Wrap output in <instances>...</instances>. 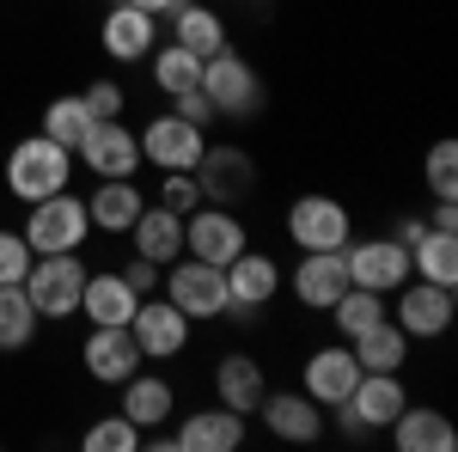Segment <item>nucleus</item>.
Here are the masks:
<instances>
[{"label": "nucleus", "mask_w": 458, "mask_h": 452, "mask_svg": "<svg viewBox=\"0 0 458 452\" xmlns=\"http://www.w3.org/2000/svg\"><path fill=\"white\" fill-rule=\"evenodd\" d=\"M73 177V153L62 147V141H49L43 129L37 135H25L13 153H6V190L31 209V202H43V196H55V190H68Z\"/></svg>", "instance_id": "nucleus-1"}, {"label": "nucleus", "mask_w": 458, "mask_h": 452, "mask_svg": "<svg viewBox=\"0 0 458 452\" xmlns=\"http://www.w3.org/2000/svg\"><path fill=\"white\" fill-rule=\"evenodd\" d=\"M159 294H165L190 324H208V318L233 312V300H226V269H220V263H202V257H177V263H165Z\"/></svg>", "instance_id": "nucleus-2"}, {"label": "nucleus", "mask_w": 458, "mask_h": 452, "mask_svg": "<svg viewBox=\"0 0 458 452\" xmlns=\"http://www.w3.org/2000/svg\"><path fill=\"white\" fill-rule=\"evenodd\" d=\"M202 92H208V105L226 116V123H245L263 110V80L250 68L239 49H214L208 62H202V80H196Z\"/></svg>", "instance_id": "nucleus-3"}, {"label": "nucleus", "mask_w": 458, "mask_h": 452, "mask_svg": "<svg viewBox=\"0 0 458 452\" xmlns=\"http://www.w3.org/2000/svg\"><path fill=\"white\" fill-rule=\"evenodd\" d=\"M86 263H80V251H49V257H31V269H25V294H31L37 318H73L80 312V287H86Z\"/></svg>", "instance_id": "nucleus-4"}, {"label": "nucleus", "mask_w": 458, "mask_h": 452, "mask_svg": "<svg viewBox=\"0 0 458 452\" xmlns=\"http://www.w3.org/2000/svg\"><path fill=\"white\" fill-rule=\"evenodd\" d=\"M25 244H31V257H49V251H80V244L92 239V214H86V202L80 196H68V190H55V196H43V202H31V214H25Z\"/></svg>", "instance_id": "nucleus-5"}, {"label": "nucleus", "mask_w": 458, "mask_h": 452, "mask_svg": "<svg viewBox=\"0 0 458 452\" xmlns=\"http://www.w3.org/2000/svg\"><path fill=\"white\" fill-rule=\"evenodd\" d=\"M73 159L92 177H135L141 172V135H135L123 116H98V123L86 129V141L73 147Z\"/></svg>", "instance_id": "nucleus-6"}, {"label": "nucleus", "mask_w": 458, "mask_h": 452, "mask_svg": "<svg viewBox=\"0 0 458 452\" xmlns=\"http://www.w3.org/2000/svg\"><path fill=\"white\" fill-rule=\"evenodd\" d=\"M453 287H434V281H403L397 287V306H391V324L410 337V343H434V337H446L453 330Z\"/></svg>", "instance_id": "nucleus-7"}, {"label": "nucleus", "mask_w": 458, "mask_h": 452, "mask_svg": "<svg viewBox=\"0 0 458 452\" xmlns=\"http://www.w3.org/2000/svg\"><path fill=\"white\" fill-rule=\"evenodd\" d=\"M287 239L300 244V251H343L354 239V220L349 209L336 202V196H293V209H287Z\"/></svg>", "instance_id": "nucleus-8"}, {"label": "nucleus", "mask_w": 458, "mask_h": 452, "mask_svg": "<svg viewBox=\"0 0 458 452\" xmlns=\"http://www.w3.org/2000/svg\"><path fill=\"white\" fill-rule=\"evenodd\" d=\"M403 404H410V391H403L397 373H360L354 391L336 404V410H343V422H349L354 434H386Z\"/></svg>", "instance_id": "nucleus-9"}, {"label": "nucleus", "mask_w": 458, "mask_h": 452, "mask_svg": "<svg viewBox=\"0 0 458 452\" xmlns=\"http://www.w3.org/2000/svg\"><path fill=\"white\" fill-rule=\"evenodd\" d=\"M202 147H208V129H196V123H183L177 110H165V116H153V123L141 129V166H159V172H196Z\"/></svg>", "instance_id": "nucleus-10"}, {"label": "nucleus", "mask_w": 458, "mask_h": 452, "mask_svg": "<svg viewBox=\"0 0 458 452\" xmlns=\"http://www.w3.org/2000/svg\"><path fill=\"white\" fill-rule=\"evenodd\" d=\"M250 244V233H245V220L233 209H196V214H183V257H202V263H233L239 251Z\"/></svg>", "instance_id": "nucleus-11"}, {"label": "nucleus", "mask_w": 458, "mask_h": 452, "mask_svg": "<svg viewBox=\"0 0 458 452\" xmlns=\"http://www.w3.org/2000/svg\"><path fill=\"white\" fill-rule=\"evenodd\" d=\"M129 337L141 348V361H177L190 348V318L177 312L165 294H147L135 306V318H129Z\"/></svg>", "instance_id": "nucleus-12"}, {"label": "nucleus", "mask_w": 458, "mask_h": 452, "mask_svg": "<svg viewBox=\"0 0 458 452\" xmlns=\"http://www.w3.org/2000/svg\"><path fill=\"white\" fill-rule=\"evenodd\" d=\"M343 263H349L354 287H373V294H397L410 281V251L397 239H360L343 244Z\"/></svg>", "instance_id": "nucleus-13"}, {"label": "nucleus", "mask_w": 458, "mask_h": 452, "mask_svg": "<svg viewBox=\"0 0 458 452\" xmlns=\"http://www.w3.org/2000/svg\"><path fill=\"white\" fill-rule=\"evenodd\" d=\"M282 294V269H276V257H263V251H239L233 263H226V300H233V312L226 318H257L269 300Z\"/></svg>", "instance_id": "nucleus-14"}, {"label": "nucleus", "mask_w": 458, "mask_h": 452, "mask_svg": "<svg viewBox=\"0 0 458 452\" xmlns=\"http://www.w3.org/2000/svg\"><path fill=\"white\" fill-rule=\"evenodd\" d=\"M343 287H349L343 251H300V263H293V300L306 312H330L343 300Z\"/></svg>", "instance_id": "nucleus-15"}, {"label": "nucleus", "mask_w": 458, "mask_h": 452, "mask_svg": "<svg viewBox=\"0 0 458 452\" xmlns=\"http://www.w3.org/2000/svg\"><path fill=\"white\" fill-rule=\"evenodd\" d=\"M80 361H86V373H92L98 385H123L129 373H141V348H135V337H129V324H92Z\"/></svg>", "instance_id": "nucleus-16"}, {"label": "nucleus", "mask_w": 458, "mask_h": 452, "mask_svg": "<svg viewBox=\"0 0 458 452\" xmlns=\"http://www.w3.org/2000/svg\"><path fill=\"white\" fill-rule=\"evenodd\" d=\"M172 447L177 452H233V447H245V416L226 410V404H214V410H190V416L177 422Z\"/></svg>", "instance_id": "nucleus-17"}, {"label": "nucleus", "mask_w": 458, "mask_h": 452, "mask_svg": "<svg viewBox=\"0 0 458 452\" xmlns=\"http://www.w3.org/2000/svg\"><path fill=\"white\" fill-rule=\"evenodd\" d=\"M196 183H202V202L233 209V202L250 190V153H245V147H202V159H196Z\"/></svg>", "instance_id": "nucleus-18"}, {"label": "nucleus", "mask_w": 458, "mask_h": 452, "mask_svg": "<svg viewBox=\"0 0 458 452\" xmlns=\"http://www.w3.org/2000/svg\"><path fill=\"white\" fill-rule=\"evenodd\" d=\"M354 380H360L354 348H318L312 361H306V373H300V391L312 397L318 410H336V404L354 391Z\"/></svg>", "instance_id": "nucleus-19"}, {"label": "nucleus", "mask_w": 458, "mask_h": 452, "mask_svg": "<svg viewBox=\"0 0 458 452\" xmlns=\"http://www.w3.org/2000/svg\"><path fill=\"white\" fill-rule=\"evenodd\" d=\"M257 416L263 428L276 434V440H293V447H312L318 434H324V410H318L306 391H263V404H257Z\"/></svg>", "instance_id": "nucleus-20"}, {"label": "nucleus", "mask_w": 458, "mask_h": 452, "mask_svg": "<svg viewBox=\"0 0 458 452\" xmlns=\"http://www.w3.org/2000/svg\"><path fill=\"white\" fill-rule=\"evenodd\" d=\"M98 43H105L110 62H141V55H153V43H159V19L141 13V6H116V0H110Z\"/></svg>", "instance_id": "nucleus-21"}, {"label": "nucleus", "mask_w": 458, "mask_h": 452, "mask_svg": "<svg viewBox=\"0 0 458 452\" xmlns=\"http://www.w3.org/2000/svg\"><path fill=\"white\" fill-rule=\"evenodd\" d=\"M386 434L397 452H453L458 447V428L446 422V410H428V404H403Z\"/></svg>", "instance_id": "nucleus-22"}, {"label": "nucleus", "mask_w": 458, "mask_h": 452, "mask_svg": "<svg viewBox=\"0 0 458 452\" xmlns=\"http://www.w3.org/2000/svg\"><path fill=\"white\" fill-rule=\"evenodd\" d=\"M129 239H135V257H147V263H177L183 257V214H172L165 202H147L141 214H135V226H129Z\"/></svg>", "instance_id": "nucleus-23"}, {"label": "nucleus", "mask_w": 458, "mask_h": 452, "mask_svg": "<svg viewBox=\"0 0 458 452\" xmlns=\"http://www.w3.org/2000/svg\"><path fill=\"white\" fill-rule=\"evenodd\" d=\"M147 209V196L135 190V177H98V190L86 196V214H92V233H129L135 214Z\"/></svg>", "instance_id": "nucleus-24"}, {"label": "nucleus", "mask_w": 458, "mask_h": 452, "mask_svg": "<svg viewBox=\"0 0 458 452\" xmlns=\"http://www.w3.org/2000/svg\"><path fill=\"white\" fill-rule=\"evenodd\" d=\"M123 416L135 422L141 434L165 428V422L177 416V391H172V380H159V373H129V380H123Z\"/></svg>", "instance_id": "nucleus-25"}, {"label": "nucleus", "mask_w": 458, "mask_h": 452, "mask_svg": "<svg viewBox=\"0 0 458 452\" xmlns=\"http://www.w3.org/2000/svg\"><path fill=\"white\" fill-rule=\"evenodd\" d=\"M263 367L250 361V354H220V367H214V397L226 404V410H239V416H257V404H263Z\"/></svg>", "instance_id": "nucleus-26"}, {"label": "nucleus", "mask_w": 458, "mask_h": 452, "mask_svg": "<svg viewBox=\"0 0 458 452\" xmlns=\"http://www.w3.org/2000/svg\"><path fill=\"white\" fill-rule=\"evenodd\" d=\"M141 306V294L123 281V269H105V276H86L80 287V312L92 318V324H129Z\"/></svg>", "instance_id": "nucleus-27"}, {"label": "nucleus", "mask_w": 458, "mask_h": 452, "mask_svg": "<svg viewBox=\"0 0 458 452\" xmlns=\"http://www.w3.org/2000/svg\"><path fill=\"white\" fill-rule=\"evenodd\" d=\"M410 276L434 281V287H453L458 281V233L453 226H428L422 239L410 244Z\"/></svg>", "instance_id": "nucleus-28"}, {"label": "nucleus", "mask_w": 458, "mask_h": 452, "mask_svg": "<svg viewBox=\"0 0 458 452\" xmlns=\"http://www.w3.org/2000/svg\"><path fill=\"white\" fill-rule=\"evenodd\" d=\"M165 19H172V43H183L190 55L208 62L214 49H226V19L208 13V6H196V0H183L177 13H165Z\"/></svg>", "instance_id": "nucleus-29"}, {"label": "nucleus", "mask_w": 458, "mask_h": 452, "mask_svg": "<svg viewBox=\"0 0 458 452\" xmlns=\"http://www.w3.org/2000/svg\"><path fill=\"white\" fill-rule=\"evenodd\" d=\"M354 361H360V373H397L403 361H410V337L391 324V318H379L373 330H360V337H349Z\"/></svg>", "instance_id": "nucleus-30"}, {"label": "nucleus", "mask_w": 458, "mask_h": 452, "mask_svg": "<svg viewBox=\"0 0 458 452\" xmlns=\"http://www.w3.org/2000/svg\"><path fill=\"white\" fill-rule=\"evenodd\" d=\"M37 306H31V294L19 287V281H0V348L13 354V348H31L37 337Z\"/></svg>", "instance_id": "nucleus-31"}, {"label": "nucleus", "mask_w": 458, "mask_h": 452, "mask_svg": "<svg viewBox=\"0 0 458 452\" xmlns=\"http://www.w3.org/2000/svg\"><path fill=\"white\" fill-rule=\"evenodd\" d=\"M202 80V55H190L183 43H153V86L177 98V92H190Z\"/></svg>", "instance_id": "nucleus-32"}, {"label": "nucleus", "mask_w": 458, "mask_h": 452, "mask_svg": "<svg viewBox=\"0 0 458 452\" xmlns=\"http://www.w3.org/2000/svg\"><path fill=\"white\" fill-rule=\"evenodd\" d=\"M330 318L343 324V337H360V330H373L379 318H391V306H386V294H373V287H343V300L330 306Z\"/></svg>", "instance_id": "nucleus-33"}, {"label": "nucleus", "mask_w": 458, "mask_h": 452, "mask_svg": "<svg viewBox=\"0 0 458 452\" xmlns=\"http://www.w3.org/2000/svg\"><path fill=\"white\" fill-rule=\"evenodd\" d=\"M92 123H98V116L86 110V98H80V92H68V98H49V110H43V135L62 141L68 153L86 141V129H92Z\"/></svg>", "instance_id": "nucleus-34"}, {"label": "nucleus", "mask_w": 458, "mask_h": 452, "mask_svg": "<svg viewBox=\"0 0 458 452\" xmlns=\"http://www.w3.org/2000/svg\"><path fill=\"white\" fill-rule=\"evenodd\" d=\"M141 440H147V434L123 416V410H116V416H105V422H92V428L80 434V447H86V452H135Z\"/></svg>", "instance_id": "nucleus-35"}, {"label": "nucleus", "mask_w": 458, "mask_h": 452, "mask_svg": "<svg viewBox=\"0 0 458 452\" xmlns=\"http://www.w3.org/2000/svg\"><path fill=\"white\" fill-rule=\"evenodd\" d=\"M428 190H434V202H453L458 196V147L453 141L428 147Z\"/></svg>", "instance_id": "nucleus-36"}, {"label": "nucleus", "mask_w": 458, "mask_h": 452, "mask_svg": "<svg viewBox=\"0 0 458 452\" xmlns=\"http://www.w3.org/2000/svg\"><path fill=\"white\" fill-rule=\"evenodd\" d=\"M159 202H165L172 214H196V209H202V183H196V172H165Z\"/></svg>", "instance_id": "nucleus-37"}, {"label": "nucleus", "mask_w": 458, "mask_h": 452, "mask_svg": "<svg viewBox=\"0 0 458 452\" xmlns=\"http://www.w3.org/2000/svg\"><path fill=\"white\" fill-rule=\"evenodd\" d=\"M25 269H31L25 233H0V281H25Z\"/></svg>", "instance_id": "nucleus-38"}, {"label": "nucleus", "mask_w": 458, "mask_h": 452, "mask_svg": "<svg viewBox=\"0 0 458 452\" xmlns=\"http://www.w3.org/2000/svg\"><path fill=\"white\" fill-rule=\"evenodd\" d=\"M172 110L183 116V123H196V129H208V123H220V110L208 105V92H202V86H190V92H177V98H172Z\"/></svg>", "instance_id": "nucleus-39"}, {"label": "nucleus", "mask_w": 458, "mask_h": 452, "mask_svg": "<svg viewBox=\"0 0 458 452\" xmlns=\"http://www.w3.org/2000/svg\"><path fill=\"white\" fill-rule=\"evenodd\" d=\"M80 98H86L92 116H123V86H116V80H92Z\"/></svg>", "instance_id": "nucleus-40"}, {"label": "nucleus", "mask_w": 458, "mask_h": 452, "mask_svg": "<svg viewBox=\"0 0 458 452\" xmlns=\"http://www.w3.org/2000/svg\"><path fill=\"white\" fill-rule=\"evenodd\" d=\"M159 276H165V269H159V263H147V257H135V263L123 269V281H129L141 300H147V294H159Z\"/></svg>", "instance_id": "nucleus-41"}, {"label": "nucleus", "mask_w": 458, "mask_h": 452, "mask_svg": "<svg viewBox=\"0 0 458 452\" xmlns=\"http://www.w3.org/2000/svg\"><path fill=\"white\" fill-rule=\"evenodd\" d=\"M422 233H428V220H422V214H403V220H397V226H391V239L403 244V251H410V244L422 239Z\"/></svg>", "instance_id": "nucleus-42"}, {"label": "nucleus", "mask_w": 458, "mask_h": 452, "mask_svg": "<svg viewBox=\"0 0 458 452\" xmlns=\"http://www.w3.org/2000/svg\"><path fill=\"white\" fill-rule=\"evenodd\" d=\"M116 6H141V13H153V19H165V13L183 6V0H116Z\"/></svg>", "instance_id": "nucleus-43"}, {"label": "nucleus", "mask_w": 458, "mask_h": 452, "mask_svg": "<svg viewBox=\"0 0 458 452\" xmlns=\"http://www.w3.org/2000/svg\"><path fill=\"white\" fill-rule=\"evenodd\" d=\"M428 226H453V233H458V209H453V202H434V214H428Z\"/></svg>", "instance_id": "nucleus-44"}]
</instances>
